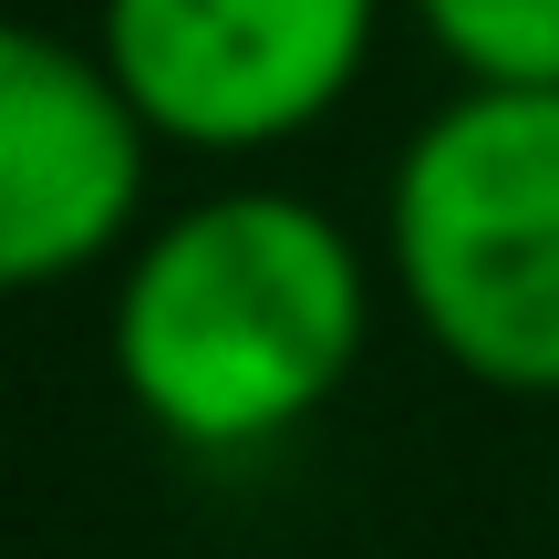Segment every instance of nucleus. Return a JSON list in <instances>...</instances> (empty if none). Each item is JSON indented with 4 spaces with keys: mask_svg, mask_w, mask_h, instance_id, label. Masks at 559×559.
Returning a JSON list of instances; mask_svg holds the SVG:
<instances>
[{
    "mask_svg": "<svg viewBox=\"0 0 559 559\" xmlns=\"http://www.w3.org/2000/svg\"><path fill=\"white\" fill-rule=\"evenodd\" d=\"M145 156L156 135L94 41L0 21V290H52L135 249Z\"/></svg>",
    "mask_w": 559,
    "mask_h": 559,
    "instance_id": "4",
    "label": "nucleus"
},
{
    "mask_svg": "<svg viewBox=\"0 0 559 559\" xmlns=\"http://www.w3.org/2000/svg\"><path fill=\"white\" fill-rule=\"evenodd\" d=\"M383 249L415 332L498 394H559V83H466L404 135Z\"/></svg>",
    "mask_w": 559,
    "mask_h": 559,
    "instance_id": "2",
    "label": "nucleus"
},
{
    "mask_svg": "<svg viewBox=\"0 0 559 559\" xmlns=\"http://www.w3.org/2000/svg\"><path fill=\"white\" fill-rule=\"evenodd\" d=\"M373 270L332 207L290 187H218L156 218L115 280V383L187 456H260L353 383Z\"/></svg>",
    "mask_w": 559,
    "mask_h": 559,
    "instance_id": "1",
    "label": "nucleus"
},
{
    "mask_svg": "<svg viewBox=\"0 0 559 559\" xmlns=\"http://www.w3.org/2000/svg\"><path fill=\"white\" fill-rule=\"evenodd\" d=\"M383 0H104L94 52L156 145L270 156L342 115L373 62Z\"/></svg>",
    "mask_w": 559,
    "mask_h": 559,
    "instance_id": "3",
    "label": "nucleus"
},
{
    "mask_svg": "<svg viewBox=\"0 0 559 559\" xmlns=\"http://www.w3.org/2000/svg\"><path fill=\"white\" fill-rule=\"evenodd\" d=\"M456 83H559V0H404Z\"/></svg>",
    "mask_w": 559,
    "mask_h": 559,
    "instance_id": "5",
    "label": "nucleus"
}]
</instances>
